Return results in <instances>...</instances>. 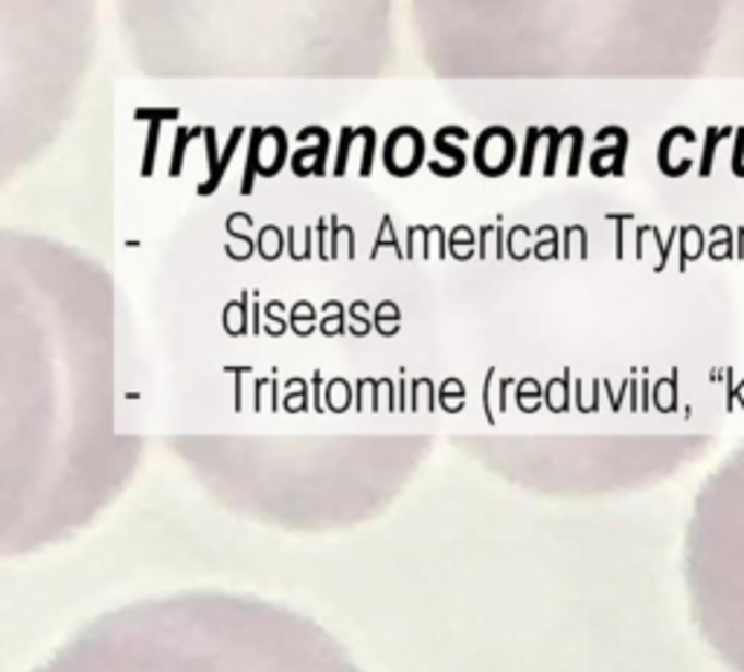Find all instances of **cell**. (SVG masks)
<instances>
[{
	"mask_svg": "<svg viewBox=\"0 0 744 672\" xmlns=\"http://www.w3.org/2000/svg\"><path fill=\"white\" fill-rule=\"evenodd\" d=\"M35 672H361L294 614L227 597L122 612Z\"/></svg>",
	"mask_w": 744,
	"mask_h": 672,
	"instance_id": "cell-1",
	"label": "cell"
}]
</instances>
